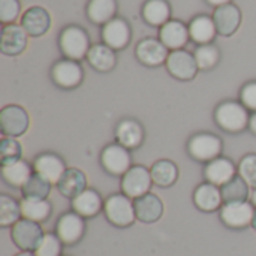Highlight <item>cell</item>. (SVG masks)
I'll return each instance as SVG.
<instances>
[{
    "mask_svg": "<svg viewBox=\"0 0 256 256\" xmlns=\"http://www.w3.org/2000/svg\"><path fill=\"white\" fill-rule=\"evenodd\" d=\"M213 20L216 24L218 34L230 38L238 30L242 24V10L237 4L228 3V4L214 8Z\"/></svg>",
    "mask_w": 256,
    "mask_h": 256,
    "instance_id": "cell-16",
    "label": "cell"
},
{
    "mask_svg": "<svg viewBox=\"0 0 256 256\" xmlns=\"http://www.w3.org/2000/svg\"><path fill=\"white\" fill-rule=\"evenodd\" d=\"M86 219L75 212L63 213L56 224V234L64 246H74L86 236Z\"/></svg>",
    "mask_w": 256,
    "mask_h": 256,
    "instance_id": "cell-8",
    "label": "cell"
},
{
    "mask_svg": "<svg viewBox=\"0 0 256 256\" xmlns=\"http://www.w3.org/2000/svg\"><path fill=\"white\" fill-rule=\"evenodd\" d=\"M254 214L255 206L249 201L224 204L219 213L222 224L231 230H244L248 226H252Z\"/></svg>",
    "mask_w": 256,
    "mask_h": 256,
    "instance_id": "cell-11",
    "label": "cell"
},
{
    "mask_svg": "<svg viewBox=\"0 0 256 256\" xmlns=\"http://www.w3.org/2000/svg\"><path fill=\"white\" fill-rule=\"evenodd\" d=\"M64 160L56 153H40L33 160V171L46 178L50 183L57 184L66 171Z\"/></svg>",
    "mask_w": 256,
    "mask_h": 256,
    "instance_id": "cell-18",
    "label": "cell"
},
{
    "mask_svg": "<svg viewBox=\"0 0 256 256\" xmlns=\"http://www.w3.org/2000/svg\"><path fill=\"white\" fill-rule=\"evenodd\" d=\"M58 48L64 58L80 62L84 57H87L92 45H90V36L88 33L75 24L66 26L58 36Z\"/></svg>",
    "mask_w": 256,
    "mask_h": 256,
    "instance_id": "cell-2",
    "label": "cell"
},
{
    "mask_svg": "<svg viewBox=\"0 0 256 256\" xmlns=\"http://www.w3.org/2000/svg\"><path fill=\"white\" fill-rule=\"evenodd\" d=\"M224 142L220 136L210 134V132H200L189 138L188 141V153L192 159L208 164L218 159L222 154Z\"/></svg>",
    "mask_w": 256,
    "mask_h": 256,
    "instance_id": "cell-4",
    "label": "cell"
},
{
    "mask_svg": "<svg viewBox=\"0 0 256 256\" xmlns=\"http://www.w3.org/2000/svg\"><path fill=\"white\" fill-rule=\"evenodd\" d=\"M208 4L214 6V8H219V6H224V4H228V3H232V0H206Z\"/></svg>",
    "mask_w": 256,
    "mask_h": 256,
    "instance_id": "cell-42",
    "label": "cell"
},
{
    "mask_svg": "<svg viewBox=\"0 0 256 256\" xmlns=\"http://www.w3.org/2000/svg\"><path fill=\"white\" fill-rule=\"evenodd\" d=\"M224 204L231 202H244L250 196V186L237 174L232 180H230L226 184L220 188Z\"/></svg>",
    "mask_w": 256,
    "mask_h": 256,
    "instance_id": "cell-33",
    "label": "cell"
},
{
    "mask_svg": "<svg viewBox=\"0 0 256 256\" xmlns=\"http://www.w3.org/2000/svg\"><path fill=\"white\" fill-rule=\"evenodd\" d=\"M27 42H28V34L21 24L14 22V24L3 26L2 36H0V51L4 56H10V57L20 56L27 48Z\"/></svg>",
    "mask_w": 256,
    "mask_h": 256,
    "instance_id": "cell-15",
    "label": "cell"
},
{
    "mask_svg": "<svg viewBox=\"0 0 256 256\" xmlns=\"http://www.w3.org/2000/svg\"><path fill=\"white\" fill-rule=\"evenodd\" d=\"M100 36L105 45H108L114 51H120L129 45L132 39V28L124 18L116 16L110 22L102 26Z\"/></svg>",
    "mask_w": 256,
    "mask_h": 256,
    "instance_id": "cell-13",
    "label": "cell"
},
{
    "mask_svg": "<svg viewBox=\"0 0 256 256\" xmlns=\"http://www.w3.org/2000/svg\"><path fill=\"white\" fill-rule=\"evenodd\" d=\"M86 14L90 22L98 26H105L116 18L117 0H88Z\"/></svg>",
    "mask_w": 256,
    "mask_h": 256,
    "instance_id": "cell-29",
    "label": "cell"
},
{
    "mask_svg": "<svg viewBox=\"0 0 256 256\" xmlns=\"http://www.w3.org/2000/svg\"><path fill=\"white\" fill-rule=\"evenodd\" d=\"M44 230L40 224L21 219L10 228V238L12 243L21 252H34L44 238Z\"/></svg>",
    "mask_w": 256,
    "mask_h": 256,
    "instance_id": "cell-5",
    "label": "cell"
},
{
    "mask_svg": "<svg viewBox=\"0 0 256 256\" xmlns=\"http://www.w3.org/2000/svg\"><path fill=\"white\" fill-rule=\"evenodd\" d=\"M33 172H34L33 166H30L28 162H26L22 159L18 162H14L10 165L2 166V177L4 180V183L12 188H20V189L26 184V182L30 178V176Z\"/></svg>",
    "mask_w": 256,
    "mask_h": 256,
    "instance_id": "cell-32",
    "label": "cell"
},
{
    "mask_svg": "<svg viewBox=\"0 0 256 256\" xmlns=\"http://www.w3.org/2000/svg\"><path fill=\"white\" fill-rule=\"evenodd\" d=\"M21 219H22V214H21L20 202L9 195H4V194L0 195V226L12 228Z\"/></svg>",
    "mask_w": 256,
    "mask_h": 256,
    "instance_id": "cell-35",
    "label": "cell"
},
{
    "mask_svg": "<svg viewBox=\"0 0 256 256\" xmlns=\"http://www.w3.org/2000/svg\"><path fill=\"white\" fill-rule=\"evenodd\" d=\"M22 147L21 142L14 136H3L0 140V165H10L21 160Z\"/></svg>",
    "mask_w": 256,
    "mask_h": 256,
    "instance_id": "cell-37",
    "label": "cell"
},
{
    "mask_svg": "<svg viewBox=\"0 0 256 256\" xmlns=\"http://www.w3.org/2000/svg\"><path fill=\"white\" fill-rule=\"evenodd\" d=\"M134 206H135L136 220L142 224H156L164 216V210H165L162 200L152 192L146 194L141 198L134 200Z\"/></svg>",
    "mask_w": 256,
    "mask_h": 256,
    "instance_id": "cell-23",
    "label": "cell"
},
{
    "mask_svg": "<svg viewBox=\"0 0 256 256\" xmlns=\"http://www.w3.org/2000/svg\"><path fill=\"white\" fill-rule=\"evenodd\" d=\"M21 26L32 38L44 36L51 27V15L42 6L28 8L21 16Z\"/></svg>",
    "mask_w": 256,
    "mask_h": 256,
    "instance_id": "cell-20",
    "label": "cell"
},
{
    "mask_svg": "<svg viewBox=\"0 0 256 256\" xmlns=\"http://www.w3.org/2000/svg\"><path fill=\"white\" fill-rule=\"evenodd\" d=\"M52 183H50L46 178L39 176L38 172H33L30 178L26 182V184L21 188L22 198H33V200H48L51 194Z\"/></svg>",
    "mask_w": 256,
    "mask_h": 256,
    "instance_id": "cell-34",
    "label": "cell"
},
{
    "mask_svg": "<svg viewBox=\"0 0 256 256\" xmlns=\"http://www.w3.org/2000/svg\"><path fill=\"white\" fill-rule=\"evenodd\" d=\"M28 112L20 105H8L0 111V129L3 136L18 138L28 130Z\"/></svg>",
    "mask_w": 256,
    "mask_h": 256,
    "instance_id": "cell-10",
    "label": "cell"
},
{
    "mask_svg": "<svg viewBox=\"0 0 256 256\" xmlns=\"http://www.w3.org/2000/svg\"><path fill=\"white\" fill-rule=\"evenodd\" d=\"M249 110L237 100H225L214 110L216 124L228 134H240L249 128Z\"/></svg>",
    "mask_w": 256,
    "mask_h": 256,
    "instance_id": "cell-1",
    "label": "cell"
},
{
    "mask_svg": "<svg viewBox=\"0 0 256 256\" xmlns=\"http://www.w3.org/2000/svg\"><path fill=\"white\" fill-rule=\"evenodd\" d=\"M87 62L88 64L98 70V72H111L116 64H117V56L112 48H110L105 44H94L92 45L88 54H87Z\"/></svg>",
    "mask_w": 256,
    "mask_h": 256,
    "instance_id": "cell-27",
    "label": "cell"
},
{
    "mask_svg": "<svg viewBox=\"0 0 256 256\" xmlns=\"http://www.w3.org/2000/svg\"><path fill=\"white\" fill-rule=\"evenodd\" d=\"M194 204L198 210L204 213H214L220 210L224 206L220 188L208 182L200 184L194 192Z\"/></svg>",
    "mask_w": 256,
    "mask_h": 256,
    "instance_id": "cell-22",
    "label": "cell"
},
{
    "mask_svg": "<svg viewBox=\"0 0 256 256\" xmlns=\"http://www.w3.org/2000/svg\"><path fill=\"white\" fill-rule=\"evenodd\" d=\"M142 20L152 27H162L171 20V6L166 0H147L141 9Z\"/></svg>",
    "mask_w": 256,
    "mask_h": 256,
    "instance_id": "cell-28",
    "label": "cell"
},
{
    "mask_svg": "<svg viewBox=\"0 0 256 256\" xmlns=\"http://www.w3.org/2000/svg\"><path fill=\"white\" fill-rule=\"evenodd\" d=\"M14 256H36L34 255V252H20V254H16V255Z\"/></svg>",
    "mask_w": 256,
    "mask_h": 256,
    "instance_id": "cell-44",
    "label": "cell"
},
{
    "mask_svg": "<svg viewBox=\"0 0 256 256\" xmlns=\"http://www.w3.org/2000/svg\"><path fill=\"white\" fill-rule=\"evenodd\" d=\"M116 142L126 147L128 150L138 148L146 136L142 124L135 118H124L116 128Z\"/></svg>",
    "mask_w": 256,
    "mask_h": 256,
    "instance_id": "cell-21",
    "label": "cell"
},
{
    "mask_svg": "<svg viewBox=\"0 0 256 256\" xmlns=\"http://www.w3.org/2000/svg\"><path fill=\"white\" fill-rule=\"evenodd\" d=\"M249 129L252 130V134L256 135V112H252L250 120H249Z\"/></svg>",
    "mask_w": 256,
    "mask_h": 256,
    "instance_id": "cell-43",
    "label": "cell"
},
{
    "mask_svg": "<svg viewBox=\"0 0 256 256\" xmlns=\"http://www.w3.org/2000/svg\"><path fill=\"white\" fill-rule=\"evenodd\" d=\"M153 183L159 188H171L178 178V166L170 159H160L150 168Z\"/></svg>",
    "mask_w": 256,
    "mask_h": 256,
    "instance_id": "cell-31",
    "label": "cell"
},
{
    "mask_svg": "<svg viewBox=\"0 0 256 256\" xmlns=\"http://www.w3.org/2000/svg\"><path fill=\"white\" fill-rule=\"evenodd\" d=\"M237 174H238V166H236V164L231 159L224 158V156H219L218 159L206 164V168H204V178L208 183L216 184L218 188H222L224 184H226Z\"/></svg>",
    "mask_w": 256,
    "mask_h": 256,
    "instance_id": "cell-17",
    "label": "cell"
},
{
    "mask_svg": "<svg viewBox=\"0 0 256 256\" xmlns=\"http://www.w3.org/2000/svg\"><path fill=\"white\" fill-rule=\"evenodd\" d=\"M56 186L64 198L72 201L87 189V176L78 168H68Z\"/></svg>",
    "mask_w": 256,
    "mask_h": 256,
    "instance_id": "cell-25",
    "label": "cell"
},
{
    "mask_svg": "<svg viewBox=\"0 0 256 256\" xmlns=\"http://www.w3.org/2000/svg\"><path fill=\"white\" fill-rule=\"evenodd\" d=\"M240 102L252 112H256V81L246 82L240 90Z\"/></svg>",
    "mask_w": 256,
    "mask_h": 256,
    "instance_id": "cell-41",
    "label": "cell"
},
{
    "mask_svg": "<svg viewBox=\"0 0 256 256\" xmlns=\"http://www.w3.org/2000/svg\"><path fill=\"white\" fill-rule=\"evenodd\" d=\"M159 39L171 51L183 50L190 39L189 27L180 20H170L159 28Z\"/></svg>",
    "mask_w": 256,
    "mask_h": 256,
    "instance_id": "cell-19",
    "label": "cell"
},
{
    "mask_svg": "<svg viewBox=\"0 0 256 256\" xmlns=\"http://www.w3.org/2000/svg\"><path fill=\"white\" fill-rule=\"evenodd\" d=\"M189 36L190 39L198 45H207L212 44L218 34L216 24L213 16L210 15H196L189 22Z\"/></svg>",
    "mask_w": 256,
    "mask_h": 256,
    "instance_id": "cell-26",
    "label": "cell"
},
{
    "mask_svg": "<svg viewBox=\"0 0 256 256\" xmlns=\"http://www.w3.org/2000/svg\"><path fill=\"white\" fill-rule=\"evenodd\" d=\"M51 80L57 87L64 88V90H72V88H76L82 82L84 70L78 62L63 58L52 64Z\"/></svg>",
    "mask_w": 256,
    "mask_h": 256,
    "instance_id": "cell-9",
    "label": "cell"
},
{
    "mask_svg": "<svg viewBox=\"0 0 256 256\" xmlns=\"http://www.w3.org/2000/svg\"><path fill=\"white\" fill-rule=\"evenodd\" d=\"M22 219H28L38 224H42L50 219L52 213V206L48 200H33L22 198L20 201Z\"/></svg>",
    "mask_w": 256,
    "mask_h": 256,
    "instance_id": "cell-30",
    "label": "cell"
},
{
    "mask_svg": "<svg viewBox=\"0 0 256 256\" xmlns=\"http://www.w3.org/2000/svg\"><path fill=\"white\" fill-rule=\"evenodd\" d=\"M252 204L255 206L256 208V189H254V192H252Z\"/></svg>",
    "mask_w": 256,
    "mask_h": 256,
    "instance_id": "cell-45",
    "label": "cell"
},
{
    "mask_svg": "<svg viewBox=\"0 0 256 256\" xmlns=\"http://www.w3.org/2000/svg\"><path fill=\"white\" fill-rule=\"evenodd\" d=\"M238 176L252 188L256 189V154H246L238 164Z\"/></svg>",
    "mask_w": 256,
    "mask_h": 256,
    "instance_id": "cell-39",
    "label": "cell"
},
{
    "mask_svg": "<svg viewBox=\"0 0 256 256\" xmlns=\"http://www.w3.org/2000/svg\"><path fill=\"white\" fill-rule=\"evenodd\" d=\"M21 3L20 0H0V21L3 26L14 24L20 16Z\"/></svg>",
    "mask_w": 256,
    "mask_h": 256,
    "instance_id": "cell-40",
    "label": "cell"
},
{
    "mask_svg": "<svg viewBox=\"0 0 256 256\" xmlns=\"http://www.w3.org/2000/svg\"><path fill=\"white\" fill-rule=\"evenodd\" d=\"M194 56H195L200 70H212L213 68L218 66V63L220 60V51L213 44L198 45Z\"/></svg>",
    "mask_w": 256,
    "mask_h": 256,
    "instance_id": "cell-36",
    "label": "cell"
},
{
    "mask_svg": "<svg viewBox=\"0 0 256 256\" xmlns=\"http://www.w3.org/2000/svg\"><path fill=\"white\" fill-rule=\"evenodd\" d=\"M63 243L57 237L56 232H48L44 236L40 244L34 250L36 256H62L63 254Z\"/></svg>",
    "mask_w": 256,
    "mask_h": 256,
    "instance_id": "cell-38",
    "label": "cell"
},
{
    "mask_svg": "<svg viewBox=\"0 0 256 256\" xmlns=\"http://www.w3.org/2000/svg\"><path fill=\"white\" fill-rule=\"evenodd\" d=\"M252 228L256 231V208H255V214H254V220H252Z\"/></svg>",
    "mask_w": 256,
    "mask_h": 256,
    "instance_id": "cell-46",
    "label": "cell"
},
{
    "mask_svg": "<svg viewBox=\"0 0 256 256\" xmlns=\"http://www.w3.org/2000/svg\"><path fill=\"white\" fill-rule=\"evenodd\" d=\"M153 184L150 170L142 165H132V168L122 177V194L130 200H136L148 194Z\"/></svg>",
    "mask_w": 256,
    "mask_h": 256,
    "instance_id": "cell-7",
    "label": "cell"
},
{
    "mask_svg": "<svg viewBox=\"0 0 256 256\" xmlns=\"http://www.w3.org/2000/svg\"><path fill=\"white\" fill-rule=\"evenodd\" d=\"M104 214L106 220L117 228H128L136 220L134 200L124 194L110 195L104 202Z\"/></svg>",
    "mask_w": 256,
    "mask_h": 256,
    "instance_id": "cell-3",
    "label": "cell"
},
{
    "mask_svg": "<svg viewBox=\"0 0 256 256\" xmlns=\"http://www.w3.org/2000/svg\"><path fill=\"white\" fill-rule=\"evenodd\" d=\"M100 165L108 174L123 177L132 168L130 152L118 142L108 144L100 153Z\"/></svg>",
    "mask_w": 256,
    "mask_h": 256,
    "instance_id": "cell-6",
    "label": "cell"
},
{
    "mask_svg": "<svg viewBox=\"0 0 256 256\" xmlns=\"http://www.w3.org/2000/svg\"><path fill=\"white\" fill-rule=\"evenodd\" d=\"M166 70L180 81H190L196 76L200 68L196 64L195 56L186 50H176L170 51L166 58Z\"/></svg>",
    "mask_w": 256,
    "mask_h": 256,
    "instance_id": "cell-12",
    "label": "cell"
},
{
    "mask_svg": "<svg viewBox=\"0 0 256 256\" xmlns=\"http://www.w3.org/2000/svg\"><path fill=\"white\" fill-rule=\"evenodd\" d=\"M135 56L140 63L148 68H158L164 63H166V58L170 56L168 48L160 42V39L156 38H144L138 42L135 48Z\"/></svg>",
    "mask_w": 256,
    "mask_h": 256,
    "instance_id": "cell-14",
    "label": "cell"
},
{
    "mask_svg": "<svg viewBox=\"0 0 256 256\" xmlns=\"http://www.w3.org/2000/svg\"><path fill=\"white\" fill-rule=\"evenodd\" d=\"M104 200L94 189H86L76 198L72 200V212L78 213L84 219H92L104 212Z\"/></svg>",
    "mask_w": 256,
    "mask_h": 256,
    "instance_id": "cell-24",
    "label": "cell"
}]
</instances>
